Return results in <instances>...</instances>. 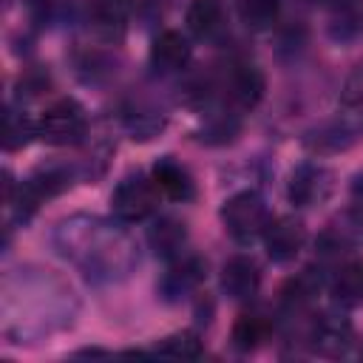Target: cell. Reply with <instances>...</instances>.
Returning <instances> with one entry per match:
<instances>
[{"instance_id": "cell-10", "label": "cell", "mask_w": 363, "mask_h": 363, "mask_svg": "<svg viewBox=\"0 0 363 363\" xmlns=\"http://www.w3.org/2000/svg\"><path fill=\"white\" fill-rule=\"evenodd\" d=\"M153 182H156L159 193H164L173 201H187L196 193V184H193L190 173L179 162H173L170 156H164L153 164Z\"/></svg>"}, {"instance_id": "cell-6", "label": "cell", "mask_w": 363, "mask_h": 363, "mask_svg": "<svg viewBox=\"0 0 363 363\" xmlns=\"http://www.w3.org/2000/svg\"><path fill=\"white\" fill-rule=\"evenodd\" d=\"M204 269H207L204 261L196 258V255L176 258L167 267V272L162 275V281H159V295L164 301H182V298H187L204 281V275H207Z\"/></svg>"}, {"instance_id": "cell-9", "label": "cell", "mask_w": 363, "mask_h": 363, "mask_svg": "<svg viewBox=\"0 0 363 363\" xmlns=\"http://www.w3.org/2000/svg\"><path fill=\"white\" fill-rule=\"evenodd\" d=\"M187 28L199 40H216L227 28V14L221 0H190L187 6Z\"/></svg>"}, {"instance_id": "cell-8", "label": "cell", "mask_w": 363, "mask_h": 363, "mask_svg": "<svg viewBox=\"0 0 363 363\" xmlns=\"http://www.w3.org/2000/svg\"><path fill=\"white\" fill-rule=\"evenodd\" d=\"M190 62V43L179 31H162L150 45V65L159 74H176Z\"/></svg>"}, {"instance_id": "cell-11", "label": "cell", "mask_w": 363, "mask_h": 363, "mask_svg": "<svg viewBox=\"0 0 363 363\" xmlns=\"http://www.w3.org/2000/svg\"><path fill=\"white\" fill-rule=\"evenodd\" d=\"M264 96V74L255 65H235L230 74V99L235 108L250 111Z\"/></svg>"}, {"instance_id": "cell-17", "label": "cell", "mask_w": 363, "mask_h": 363, "mask_svg": "<svg viewBox=\"0 0 363 363\" xmlns=\"http://www.w3.org/2000/svg\"><path fill=\"white\" fill-rule=\"evenodd\" d=\"M201 352L204 346L196 332H176L156 343V354H164V357H201Z\"/></svg>"}, {"instance_id": "cell-14", "label": "cell", "mask_w": 363, "mask_h": 363, "mask_svg": "<svg viewBox=\"0 0 363 363\" xmlns=\"http://www.w3.org/2000/svg\"><path fill=\"white\" fill-rule=\"evenodd\" d=\"M329 173L323 167H312V164H303L292 173V184H289V199L301 207H309L315 201H320L326 193H329Z\"/></svg>"}, {"instance_id": "cell-3", "label": "cell", "mask_w": 363, "mask_h": 363, "mask_svg": "<svg viewBox=\"0 0 363 363\" xmlns=\"http://www.w3.org/2000/svg\"><path fill=\"white\" fill-rule=\"evenodd\" d=\"M88 133L85 108L74 99H57L37 119V136L48 145H77Z\"/></svg>"}, {"instance_id": "cell-2", "label": "cell", "mask_w": 363, "mask_h": 363, "mask_svg": "<svg viewBox=\"0 0 363 363\" xmlns=\"http://www.w3.org/2000/svg\"><path fill=\"white\" fill-rule=\"evenodd\" d=\"M221 221H224V230L238 244H252L258 235H264V230L269 224V213H267V204L258 193L244 190V193H235L224 201Z\"/></svg>"}, {"instance_id": "cell-20", "label": "cell", "mask_w": 363, "mask_h": 363, "mask_svg": "<svg viewBox=\"0 0 363 363\" xmlns=\"http://www.w3.org/2000/svg\"><path fill=\"white\" fill-rule=\"evenodd\" d=\"M332 14H337V17H352L354 11H357V6H360V0H320Z\"/></svg>"}, {"instance_id": "cell-13", "label": "cell", "mask_w": 363, "mask_h": 363, "mask_svg": "<svg viewBox=\"0 0 363 363\" xmlns=\"http://www.w3.org/2000/svg\"><path fill=\"white\" fill-rule=\"evenodd\" d=\"M332 298L343 309L363 306V261H346L332 278Z\"/></svg>"}, {"instance_id": "cell-7", "label": "cell", "mask_w": 363, "mask_h": 363, "mask_svg": "<svg viewBox=\"0 0 363 363\" xmlns=\"http://www.w3.org/2000/svg\"><path fill=\"white\" fill-rule=\"evenodd\" d=\"M258 284H261L258 264L252 258H247V255L230 258L224 264V269H221V289L233 301H250L258 292Z\"/></svg>"}, {"instance_id": "cell-15", "label": "cell", "mask_w": 363, "mask_h": 363, "mask_svg": "<svg viewBox=\"0 0 363 363\" xmlns=\"http://www.w3.org/2000/svg\"><path fill=\"white\" fill-rule=\"evenodd\" d=\"M267 335H269V320L264 315L250 312V315H241L233 323V335L230 337H233V346L238 352H252L267 340Z\"/></svg>"}, {"instance_id": "cell-18", "label": "cell", "mask_w": 363, "mask_h": 363, "mask_svg": "<svg viewBox=\"0 0 363 363\" xmlns=\"http://www.w3.org/2000/svg\"><path fill=\"white\" fill-rule=\"evenodd\" d=\"M31 136H37V122H31L26 113H17V111H9L6 113V150H20L31 142Z\"/></svg>"}, {"instance_id": "cell-5", "label": "cell", "mask_w": 363, "mask_h": 363, "mask_svg": "<svg viewBox=\"0 0 363 363\" xmlns=\"http://www.w3.org/2000/svg\"><path fill=\"white\" fill-rule=\"evenodd\" d=\"M306 241V230L295 216H281L275 221L267 224L264 230V244H267V255L275 264H286L295 261L301 247Z\"/></svg>"}, {"instance_id": "cell-12", "label": "cell", "mask_w": 363, "mask_h": 363, "mask_svg": "<svg viewBox=\"0 0 363 363\" xmlns=\"http://www.w3.org/2000/svg\"><path fill=\"white\" fill-rule=\"evenodd\" d=\"M184 241H187V227L179 218H170V216L156 218L147 230V244L162 258H179Z\"/></svg>"}, {"instance_id": "cell-16", "label": "cell", "mask_w": 363, "mask_h": 363, "mask_svg": "<svg viewBox=\"0 0 363 363\" xmlns=\"http://www.w3.org/2000/svg\"><path fill=\"white\" fill-rule=\"evenodd\" d=\"M238 17L247 28L252 31H264L278 20L281 11V0H238Z\"/></svg>"}, {"instance_id": "cell-19", "label": "cell", "mask_w": 363, "mask_h": 363, "mask_svg": "<svg viewBox=\"0 0 363 363\" xmlns=\"http://www.w3.org/2000/svg\"><path fill=\"white\" fill-rule=\"evenodd\" d=\"M94 23L108 37H113V31L119 34L125 26V3L122 0H99L94 6Z\"/></svg>"}, {"instance_id": "cell-4", "label": "cell", "mask_w": 363, "mask_h": 363, "mask_svg": "<svg viewBox=\"0 0 363 363\" xmlns=\"http://www.w3.org/2000/svg\"><path fill=\"white\" fill-rule=\"evenodd\" d=\"M159 187L145 176H128L111 193V210L122 221H145L156 210Z\"/></svg>"}, {"instance_id": "cell-1", "label": "cell", "mask_w": 363, "mask_h": 363, "mask_svg": "<svg viewBox=\"0 0 363 363\" xmlns=\"http://www.w3.org/2000/svg\"><path fill=\"white\" fill-rule=\"evenodd\" d=\"M54 247L62 258L77 264L85 278L111 284L133 272L139 255L130 235L102 218L74 216L57 224Z\"/></svg>"}]
</instances>
